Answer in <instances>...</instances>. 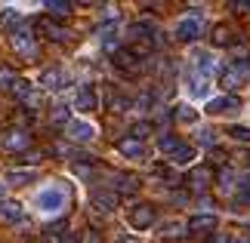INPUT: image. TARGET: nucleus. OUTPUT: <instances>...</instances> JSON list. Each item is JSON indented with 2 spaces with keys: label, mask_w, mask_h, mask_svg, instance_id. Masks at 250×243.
I'll return each instance as SVG.
<instances>
[{
  "label": "nucleus",
  "mask_w": 250,
  "mask_h": 243,
  "mask_svg": "<svg viewBox=\"0 0 250 243\" xmlns=\"http://www.w3.org/2000/svg\"><path fill=\"white\" fill-rule=\"evenodd\" d=\"M235 188H238L235 172H232V169H226L223 176H219V191H223V194H235Z\"/></svg>",
  "instance_id": "393cba45"
},
{
  "label": "nucleus",
  "mask_w": 250,
  "mask_h": 243,
  "mask_svg": "<svg viewBox=\"0 0 250 243\" xmlns=\"http://www.w3.org/2000/svg\"><path fill=\"white\" fill-rule=\"evenodd\" d=\"M155 206L151 203H133V206L127 209V225L130 231H148L151 225H155Z\"/></svg>",
  "instance_id": "39448f33"
},
{
  "label": "nucleus",
  "mask_w": 250,
  "mask_h": 243,
  "mask_svg": "<svg viewBox=\"0 0 250 243\" xmlns=\"http://www.w3.org/2000/svg\"><path fill=\"white\" fill-rule=\"evenodd\" d=\"M207 182H210V169H204V167H201V169H195V172L188 176L191 191H204V188H207Z\"/></svg>",
  "instance_id": "aec40b11"
},
{
  "label": "nucleus",
  "mask_w": 250,
  "mask_h": 243,
  "mask_svg": "<svg viewBox=\"0 0 250 243\" xmlns=\"http://www.w3.org/2000/svg\"><path fill=\"white\" fill-rule=\"evenodd\" d=\"M37 179V172L34 169H9L6 172V185H28V182H34Z\"/></svg>",
  "instance_id": "6ab92c4d"
},
{
  "label": "nucleus",
  "mask_w": 250,
  "mask_h": 243,
  "mask_svg": "<svg viewBox=\"0 0 250 243\" xmlns=\"http://www.w3.org/2000/svg\"><path fill=\"white\" fill-rule=\"evenodd\" d=\"M232 9H238V13H250V3H244V0H238V3H232Z\"/></svg>",
  "instance_id": "c9c22d12"
},
{
  "label": "nucleus",
  "mask_w": 250,
  "mask_h": 243,
  "mask_svg": "<svg viewBox=\"0 0 250 243\" xmlns=\"http://www.w3.org/2000/svg\"><path fill=\"white\" fill-rule=\"evenodd\" d=\"M62 83H65L62 68H46V71H41V77H37V86H41V90H59Z\"/></svg>",
  "instance_id": "4468645a"
},
{
  "label": "nucleus",
  "mask_w": 250,
  "mask_h": 243,
  "mask_svg": "<svg viewBox=\"0 0 250 243\" xmlns=\"http://www.w3.org/2000/svg\"><path fill=\"white\" fill-rule=\"evenodd\" d=\"M182 93H186V99L188 102H210V99H213V95H210V93H213V83H210L207 80V77H198L195 71H188L186 77H182Z\"/></svg>",
  "instance_id": "f03ea898"
},
{
  "label": "nucleus",
  "mask_w": 250,
  "mask_h": 243,
  "mask_svg": "<svg viewBox=\"0 0 250 243\" xmlns=\"http://www.w3.org/2000/svg\"><path fill=\"white\" fill-rule=\"evenodd\" d=\"M3 188H6V182H0V194H3Z\"/></svg>",
  "instance_id": "a19ab883"
},
{
  "label": "nucleus",
  "mask_w": 250,
  "mask_h": 243,
  "mask_svg": "<svg viewBox=\"0 0 250 243\" xmlns=\"http://www.w3.org/2000/svg\"><path fill=\"white\" fill-rule=\"evenodd\" d=\"M219 228V216L216 212H195L188 219V231H198V234H210V231Z\"/></svg>",
  "instance_id": "f8f14e48"
},
{
  "label": "nucleus",
  "mask_w": 250,
  "mask_h": 243,
  "mask_svg": "<svg viewBox=\"0 0 250 243\" xmlns=\"http://www.w3.org/2000/svg\"><path fill=\"white\" fill-rule=\"evenodd\" d=\"M229 40H232V31H229L226 25H219L216 31H213V43H216V46H223V43H229Z\"/></svg>",
  "instance_id": "c85d7f7f"
},
{
  "label": "nucleus",
  "mask_w": 250,
  "mask_h": 243,
  "mask_svg": "<svg viewBox=\"0 0 250 243\" xmlns=\"http://www.w3.org/2000/svg\"><path fill=\"white\" fill-rule=\"evenodd\" d=\"M161 234H167V237L182 234V222H164V225H161Z\"/></svg>",
  "instance_id": "c756f323"
},
{
  "label": "nucleus",
  "mask_w": 250,
  "mask_h": 243,
  "mask_svg": "<svg viewBox=\"0 0 250 243\" xmlns=\"http://www.w3.org/2000/svg\"><path fill=\"white\" fill-rule=\"evenodd\" d=\"M13 80H16V74L9 71V68L0 65V86H13Z\"/></svg>",
  "instance_id": "473e14b6"
},
{
  "label": "nucleus",
  "mask_w": 250,
  "mask_h": 243,
  "mask_svg": "<svg viewBox=\"0 0 250 243\" xmlns=\"http://www.w3.org/2000/svg\"><path fill=\"white\" fill-rule=\"evenodd\" d=\"M201 28H204V19H201L198 13H186L176 19V25H173V37L182 43H191L201 37Z\"/></svg>",
  "instance_id": "7ed1b4c3"
},
{
  "label": "nucleus",
  "mask_w": 250,
  "mask_h": 243,
  "mask_svg": "<svg viewBox=\"0 0 250 243\" xmlns=\"http://www.w3.org/2000/svg\"><path fill=\"white\" fill-rule=\"evenodd\" d=\"M148 130H151V126L148 123H136V126H133V139H146V135H148Z\"/></svg>",
  "instance_id": "f704fd0d"
},
{
  "label": "nucleus",
  "mask_w": 250,
  "mask_h": 243,
  "mask_svg": "<svg viewBox=\"0 0 250 243\" xmlns=\"http://www.w3.org/2000/svg\"><path fill=\"white\" fill-rule=\"evenodd\" d=\"M74 108H78L81 114H90V111H96L99 108V93H96V86H81L78 93H74Z\"/></svg>",
  "instance_id": "9d476101"
},
{
  "label": "nucleus",
  "mask_w": 250,
  "mask_h": 243,
  "mask_svg": "<svg viewBox=\"0 0 250 243\" xmlns=\"http://www.w3.org/2000/svg\"><path fill=\"white\" fill-rule=\"evenodd\" d=\"M195 160H198V148H195V145H186V142H182L179 148L170 154V163H173L176 169H182V167H191Z\"/></svg>",
  "instance_id": "ddd939ff"
},
{
  "label": "nucleus",
  "mask_w": 250,
  "mask_h": 243,
  "mask_svg": "<svg viewBox=\"0 0 250 243\" xmlns=\"http://www.w3.org/2000/svg\"><path fill=\"white\" fill-rule=\"evenodd\" d=\"M241 111V99L238 95H232V93H223V95H213L207 105H204V114L207 117H232V114H238Z\"/></svg>",
  "instance_id": "20e7f679"
},
{
  "label": "nucleus",
  "mask_w": 250,
  "mask_h": 243,
  "mask_svg": "<svg viewBox=\"0 0 250 243\" xmlns=\"http://www.w3.org/2000/svg\"><path fill=\"white\" fill-rule=\"evenodd\" d=\"M235 243H250V240H247V237H238V240H235Z\"/></svg>",
  "instance_id": "ea45409f"
},
{
  "label": "nucleus",
  "mask_w": 250,
  "mask_h": 243,
  "mask_svg": "<svg viewBox=\"0 0 250 243\" xmlns=\"http://www.w3.org/2000/svg\"><path fill=\"white\" fill-rule=\"evenodd\" d=\"M0 22H6V25L22 22V9H16V6H0Z\"/></svg>",
  "instance_id": "a878e982"
},
{
  "label": "nucleus",
  "mask_w": 250,
  "mask_h": 243,
  "mask_svg": "<svg viewBox=\"0 0 250 243\" xmlns=\"http://www.w3.org/2000/svg\"><path fill=\"white\" fill-rule=\"evenodd\" d=\"M59 243H78V237H74V234H65V237H62Z\"/></svg>",
  "instance_id": "4c0bfd02"
},
{
  "label": "nucleus",
  "mask_w": 250,
  "mask_h": 243,
  "mask_svg": "<svg viewBox=\"0 0 250 243\" xmlns=\"http://www.w3.org/2000/svg\"><path fill=\"white\" fill-rule=\"evenodd\" d=\"M28 145H31V135H28L25 130H6L3 135H0V148L3 151H25Z\"/></svg>",
  "instance_id": "9b49d317"
},
{
  "label": "nucleus",
  "mask_w": 250,
  "mask_h": 243,
  "mask_svg": "<svg viewBox=\"0 0 250 243\" xmlns=\"http://www.w3.org/2000/svg\"><path fill=\"white\" fill-rule=\"evenodd\" d=\"M71 194L65 188L62 182H50V185H41V188L34 191V209L41 212V216H59V212L68 206Z\"/></svg>",
  "instance_id": "f257e3e1"
},
{
  "label": "nucleus",
  "mask_w": 250,
  "mask_h": 243,
  "mask_svg": "<svg viewBox=\"0 0 250 243\" xmlns=\"http://www.w3.org/2000/svg\"><path fill=\"white\" fill-rule=\"evenodd\" d=\"M0 219L9 222V225H16V222L25 219V206L19 200H3V203H0Z\"/></svg>",
  "instance_id": "2eb2a0df"
},
{
  "label": "nucleus",
  "mask_w": 250,
  "mask_h": 243,
  "mask_svg": "<svg viewBox=\"0 0 250 243\" xmlns=\"http://www.w3.org/2000/svg\"><path fill=\"white\" fill-rule=\"evenodd\" d=\"M188 59H191V71H195L198 77H207L210 80V74L216 71V53L213 50H204V46H195V50L188 53Z\"/></svg>",
  "instance_id": "423d86ee"
},
{
  "label": "nucleus",
  "mask_w": 250,
  "mask_h": 243,
  "mask_svg": "<svg viewBox=\"0 0 250 243\" xmlns=\"http://www.w3.org/2000/svg\"><path fill=\"white\" fill-rule=\"evenodd\" d=\"M41 28L46 31V37H50V40H65V37H68V34H65V31H62L59 25H53V22H43Z\"/></svg>",
  "instance_id": "bb28decb"
},
{
  "label": "nucleus",
  "mask_w": 250,
  "mask_h": 243,
  "mask_svg": "<svg viewBox=\"0 0 250 243\" xmlns=\"http://www.w3.org/2000/svg\"><path fill=\"white\" fill-rule=\"evenodd\" d=\"M210 243H229V237L226 234H216V237H210Z\"/></svg>",
  "instance_id": "e433bc0d"
},
{
  "label": "nucleus",
  "mask_w": 250,
  "mask_h": 243,
  "mask_svg": "<svg viewBox=\"0 0 250 243\" xmlns=\"http://www.w3.org/2000/svg\"><path fill=\"white\" fill-rule=\"evenodd\" d=\"M96 132H99V130H96V123L86 120V117H71V123L65 126V135H68L71 142H81V145L83 142H93Z\"/></svg>",
  "instance_id": "0eeeda50"
},
{
  "label": "nucleus",
  "mask_w": 250,
  "mask_h": 243,
  "mask_svg": "<svg viewBox=\"0 0 250 243\" xmlns=\"http://www.w3.org/2000/svg\"><path fill=\"white\" fill-rule=\"evenodd\" d=\"M136 188H139V182L133 176H118L114 179V191H121V194H133Z\"/></svg>",
  "instance_id": "5701e85b"
},
{
  "label": "nucleus",
  "mask_w": 250,
  "mask_h": 243,
  "mask_svg": "<svg viewBox=\"0 0 250 243\" xmlns=\"http://www.w3.org/2000/svg\"><path fill=\"white\" fill-rule=\"evenodd\" d=\"M43 9H46L50 16H56V19H62V16H68L74 6H71V3H62V0H50V3H43Z\"/></svg>",
  "instance_id": "4be33fe9"
},
{
  "label": "nucleus",
  "mask_w": 250,
  "mask_h": 243,
  "mask_svg": "<svg viewBox=\"0 0 250 243\" xmlns=\"http://www.w3.org/2000/svg\"><path fill=\"white\" fill-rule=\"evenodd\" d=\"M111 62H114V68H121V71H136V53L133 50H114V56H111Z\"/></svg>",
  "instance_id": "dca6fc26"
},
{
  "label": "nucleus",
  "mask_w": 250,
  "mask_h": 243,
  "mask_svg": "<svg viewBox=\"0 0 250 243\" xmlns=\"http://www.w3.org/2000/svg\"><path fill=\"white\" fill-rule=\"evenodd\" d=\"M229 135L238 142H250V126H229Z\"/></svg>",
  "instance_id": "cd10ccee"
},
{
  "label": "nucleus",
  "mask_w": 250,
  "mask_h": 243,
  "mask_svg": "<svg viewBox=\"0 0 250 243\" xmlns=\"http://www.w3.org/2000/svg\"><path fill=\"white\" fill-rule=\"evenodd\" d=\"M238 200H250V179L238 182Z\"/></svg>",
  "instance_id": "72a5a7b5"
},
{
  "label": "nucleus",
  "mask_w": 250,
  "mask_h": 243,
  "mask_svg": "<svg viewBox=\"0 0 250 243\" xmlns=\"http://www.w3.org/2000/svg\"><path fill=\"white\" fill-rule=\"evenodd\" d=\"M93 206L99 212H111L114 206H118V194L114 191H96L93 194Z\"/></svg>",
  "instance_id": "a211bd4d"
},
{
  "label": "nucleus",
  "mask_w": 250,
  "mask_h": 243,
  "mask_svg": "<svg viewBox=\"0 0 250 243\" xmlns=\"http://www.w3.org/2000/svg\"><path fill=\"white\" fill-rule=\"evenodd\" d=\"M9 40H13V46H16V53H19V56H25V59H34V56H37V46H34V34H31V28H13Z\"/></svg>",
  "instance_id": "6e6552de"
},
{
  "label": "nucleus",
  "mask_w": 250,
  "mask_h": 243,
  "mask_svg": "<svg viewBox=\"0 0 250 243\" xmlns=\"http://www.w3.org/2000/svg\"><path fill=\"white\" fill-rule=\"evenodd\" d=\"M179 145H182V142L176 139V135H161V139H158V151H161V154H167V157H170V154L176 151Z\"/></svg>",
  "instance_id": "b1692460"
},
{
  "label": "nucleus",
  "mask_w": 250,
  "mask_h": 243,
  "mask_svg": "<svg viewBox=\"0 0 250 243\" xmlns=\"http://www.w3.org/2000/svg\"><path fill=\"white\" fill-rule=\"evenodd\" d=\"M9 90H13L19 99H25V102H28V99H31V90H34V86H31V80H25V77H16Z\"/></svg>",
  "instance_id": "412c9836"
},
{
  "label": "nucleus",
  "mask_w": 250,
  "mask_h": 243,
  "mask_svg": "<svg viewBox=\"0 0 250 243\" xmlns=\"http://www.w3.org/2000/svg\"><path fill=\"white\" fill-rule=\"evenodd\" d=\"M118 243H142V240H139V237H121Z\"/></svg>",
  "instance_id": "58836bf2"
},
{
  "label": "nucleus",
  "mask_w": 250,
  "mask_h": 243,
  "mask_svg": "<svg viewBox=\"0 0 250 243\" xmlns=\"http://www.w3.org/2000/svg\"><path fill=\"white\" fill-rule=\"evenodd\" d=\"M53 123H65V126H68L71 123V111L68 108H56L53 111Z\"/></svg>",
  "instance_id": "7c9ffc66"
},
{
  "label": "nucleus",
  "mask_w": 250,
  "mask_h": 243,
  "mask_svg": "<svg viewBox=\"0 0 250 243\" xmlns=\"http://www.w3.org/2000/svg\"><path fill=\"white\" fill-rule=\"evenodd\" d=\"M173 117H176L179 123H198L201 111H198V108H195L191 102H179L176 108H173Z\"/></svg>",
  "instance_id": "f3484780"
},
{
  "label": "nucleus",
  "mask_w": 250,
  "mask_h": 243,
  "mask_svg": "<svg viewBox=\"0 0 250 243\" xmlns=\"http://www.w3.org/2000/svg\"><path fill=\"white\" fill-rule=\"evenodd\" d=\"M198 142H201V145H213V142H216L213 130H207V126H204V130H198Z\"/></svg>",
  "instance_id": "2f4dec72"
},
{
  "label": "nucleus",
  "mask_w": 250,
  "mask_h": 243,
  "mask_svg": "<svg viewBox=\"0 0 250 243\" xmlns=\"http://www.w3.org/2000/svg\"><path fill=\"white\" fill-rule=\"evenodd\" d=\"M118 154H121V157H127L130 163H142V160L148 157V148H146V142H139V139H133V135H130V139H121L118 142Z\"/></svg>",
  "instance_id": "1a4fd4ad"
},
{
  "label": "nucleus",
  "mask_w": 250,
  "mask_h": 243,
  "mask_svg": "<svg viewBox=\"0 0 250 243\" xmlns=\"http://www.w3.org/2000/svg\"><path fill=\"white\" fill-rule=\"evenodd\" d=\"M31 243H50V240H31Z\"/></svg>",
  "instance_id": "79ce46f5"
}]
</instances>
